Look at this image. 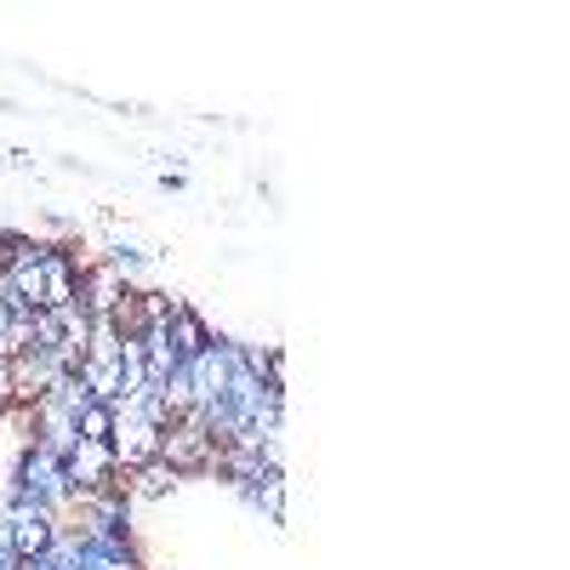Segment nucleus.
Returning a JSON list of instances; mask_svg holds the SVG:
<instances>
[{
    "instance_id": "f03ea898",
    "label": "nucleus",
    "mask_w": 570,
    "mask_h": 570,
    "mask_svg": "<svg viewBox=\"0 0 570 570\" xmlns=\"http://www.w3.org/2000/svg\"><path fill=\"white\" fill-rule=\"evenodd\" d=\"M7 553L18 559V564H35V559H46L58 548V513L46 508L40 497H23L12 513H7Z\"/></svg>"
},
{
    "instance_id": "423d86ee",
    "label": "nucleus",
    "mask_w": 570,
    "mask_h": 570,
    "mask_svg": "<svg viewBox=\"0 0 570 570\" xmlns=\"http://www.w3.org/2000/svg\"><path fill=\"white\" fill-rule=\"evenodd\" d=\"M18 405V383H12V360H0V416Z\"/></svg>"
},
{
    "instance_id": "39448f33",
    "label": "nucleus",
    "mask_w": 570,
    "mask_h": 570,
    "mask_svg": "<svg viewBox=\"0 0 570 570\" xmlns=\"http://www.w3.org/2000/svg\"><path fill=\"white\" fill-rule=\"evenodd\" d=\"M75 434H80V440H109V434H115V405L91 400L86 411H75Z\"/></svg>"
},
{
    "instance_id": "20e7f679",
    "label": "nucleus",
    "mask_w": 570,
    "mask_h": 570,
    "mask_svg": "<svg viewBox=\"0 0 570 570\" xmlns=\"http://www.w3.org/2000/svg\"><path fill=\"white\" fill-rule=\"evenodd\" d=\"M171 485H177V473H171V468H166L160 456H155L149 468H137V473H126V491H131V497H142V502H149V497H166Z\"/></svg>"
},
{
    "instance_id": "7ed1b4c3",
    "label": "nucleus",
    "mask_w": 570,
    "mask_h": 570,
    "mask_svg": "<svg viewBox=\"0 0 570 570\" xmlns=\"http://www.w3.org/2000/svg\"><path fill=\"white\" fill-rule=\"evenodd\" d=\"M109 451H115V468L120 473H137L160 456V428L142 422V416H120L115 411V434H109Z\"/></svg>"
},
{
    "instance_id": "f257e3e1",
    "label": "nucleus",
    "mask_w": 570,
    "mask_h": 570,
    "mask_svg": "<svg viewBox=\"0 0 570 570\" xmlns=\"http://www.w3.org/2000/svg\"><path fill=\"white\" fill-rule=\"evenodd\" d=\"M217 440H212V428H206V411L195 405L188 416H177V422H166L160 428V462L177 473H206V468H217Z\"/></svg>"
}]
</instances>
